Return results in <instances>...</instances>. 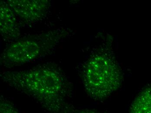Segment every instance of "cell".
<instances>
[{"mask_svg":"<svg viewBox=\"0 0 151 113\" xmlns=\"http://www.w3.org/2000/svg\"><path fill=\"white\" fill-rule=\"evenodd\" d=\"M129 113H151V84L144 88L134 99Z\"/></svg>","mask_w":151,"mask_h":113,"instance_id":"6","label":"cell"},{"mask_svg":"<svg viewBox=\"0 0 151 113\" xmlns=\"http://www.w3.org/2000/svg\"><path fill=\"white\" fill-rule=\"evenodd\" d=\"M16 15L6 1L0 3V33L4 40L12 42L19 39L20 27Z\"/></svg>","mask_w":151,"mask_h":113,"instance_id":"5","label":"cell"},{"mask_svg":"<svg viewBox=\"0 0 151 113\" xmlns=\"http://www.w3.org/2000/svg\"><path fill=\"white\" fill-rule=\"evenodd\" d=\"M75 113H100L91 110H82L77 111Z\"/></svg>","mask_w":151,"mask_h":113,"instance_id":"8","label":"cell"},{"mask_svg":"<svg viewBox=\"0 0 151 113\" xmlns=\"http://www.w3.org/2000/svg\"><path fill=\"white\" fill-rule=\"evenodd\" d=\"M1 78L9 86L28 95L47 113H70L67 99L70 86L57 67L43 65L34 68L6 71Z\"/></svg>","mask_w":151,"mask_h":113,"instance_id":"1","label":"cell"},{"mask_svg":"<svg viewBox=\"0 0 151 113\" xmlns=\"http://www.w3.org/2000/svg\"><path fill=\"white\" fill-rule=\"evenodd\" d=\"M82 80L87 94L101 101L117 90L122 82V73L114 59L106 53L93 56L84 66Z\"/></svg>","mask_w":151,"mask_h":113,"instance_id":"2","label":"cell"},{"mask_svg":"<svg viewBox=\"0 0 151 113\" xmlns=\"http://www.w3.org/2000/svg\"><path fill=\"white\" fill-rule=\"evenodd\" d=\"M0 113H21L11 102L1 97L0 99Z\"/></svg>","mask_w":151,"mask_h":113,"instance_id":"7","label":"cell"},{"mask_svg":"<svg viewBox=\"0 0 151 113\" xmlns=\"http://www.w3.org/2000/svg\"><path fill=\"white\" fill-rule=\"evenodd\" d=\"M6 2L16 15L26 23H34L43 18L49 9L47 0H9Z\"/></svg>","mask_w":151,"mask_h":113,"instance_id":"4","label":"cell"},{"mask_svg":"<svg viewBox=\"0 0 151 113\" xmlns=\"http://www.w3.org/2000/svg\"><path fill=\"white\" fill-rule=\"evenodd\" d=\"M63 35V30L60 29L18 39L4 50L1 55V63L12 67L35 60L54 47Z\"/></svg>","mask_w":151,"mask_h":113,"instance_id":"3","label":"cell"}]
</instances>
